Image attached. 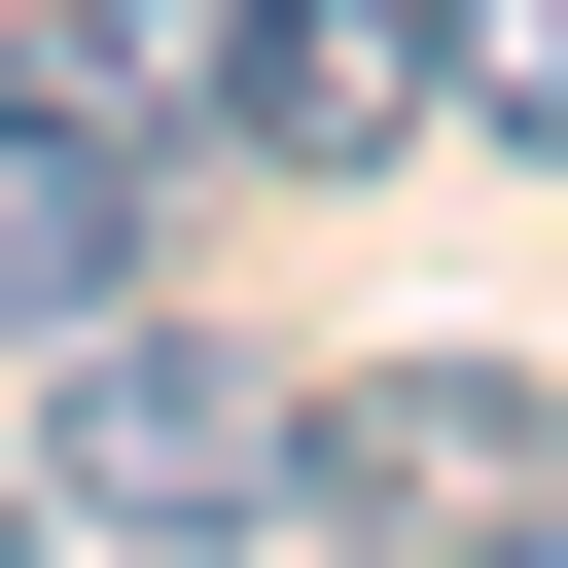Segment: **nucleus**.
Wrapping results in <instances>:
<instances>
[{
	"mask_svg": "<svg viewBox=\"0 0 568 568\" xmlns=\"http://www.w3.org/2000/svg\"><path fill=\"white\" fill-rule=\"evenodd\" d=\"M213 106H248V178H390L462 106V0H213Z\"/></svg>",
	"mask_w": 568,
	"mask_h": 568,
	"instance_id": "obj_3",
	"label": "nucleus"
},
{
	"mask_svg": "<svg viewBox=\"0 0 568 568\" xmlns=\"http://www.w3.org/2000/svg\"><path fill=\"white\" fill-rule=\"evenodd\" d=\"M497 568H568V497H532V532H497Z\"/></svg>",
	"mask_w": 568,
	"mask_h": 568,
	"instance_id": "obj_8",
	"label": "nucleus"
},
{
	"mask_svg": "<svg viewBox=\"0 0 568 568\" xmlns=\"http://www.w3.org/2000/svg\"><path fill=\"white\" fill-rule=\"evenodd\" d=\"M568 497V390L532 355H355V390H284V532H355V568H497Z\"/></svg>",
	"mask_w": 568,
	"mask_h": 568,
	"instance_id": "obj_1",
	"label": "nucleus"
},
{
	"mask_svg": "<svg viewBox=\"0 0 568 568\" xmlns=\"http://www.w3.org/2000/svg\"><path fill=\"white\" fill-rule=\"evenodd\" d=\"M0 568H36V426H0Z\"/></svg>",
	"mask_w": 568,
	"mask_h": 568,
	"instance_id": "obj_7",
	"label": "nucleus"
},
{
	"mask_svg": "<svg viewBox=\"0 0 568 568\" xmlns=\"http://www.w3.org/2000/svg\"><path fill=\"white\" fill-rule=\"evenodd\" d=\"M462 106H497V142L568 178V0H462Z\"/></svg>",
	"mask_w": 568,
	"mask_h": 568,
	"instance_id": "obj_5",
	"label": "nucleus"
},
{
	"mask_svg": "<svg viewBox=\"0 0 568 568\" xmlns=\"http://www.w3.org/2000/svg\"><path fill=\"white\" fill-rule=\"evenodd\" d=\"M248 497H284V390H248L213 320H142V284H106V320H71V390H36V532H248Z\"/></svg>",
	"mask_w": 568,
	"mask_h": 568,
	"instance_id": "obj_2",
	"label": "nucleus"
},
{
	"mask_svg": "<svg viewBox=\"0 0 568 568\" xmlns=\"http://www.w3.org/2000/svg\"><path fill=\"white\" fill-rule=\"evenodd\" d=\"M71 71L106 106H213V0H71Z\"/></svg>",
	"mask_w": 568,
	"mask_h": 568,
	"instance_id": "obj_6",
	"label": "nucleus"
},
{
	"mask_svg": "<svg viewBox=\"0 0 568 568\" xmlns=\"http://www.w3.org/2000/svg\"><path fill=\"white\" fill-rule=\"evenodd\" d=\"M106 284H142V106L71 36H0V355H71Z\"/></svg>",
	"mask_w": 568,
	"mask_h": 568,
	"instance_id": "obj_4",
	"label": "nucleus"
}]
</instances>
